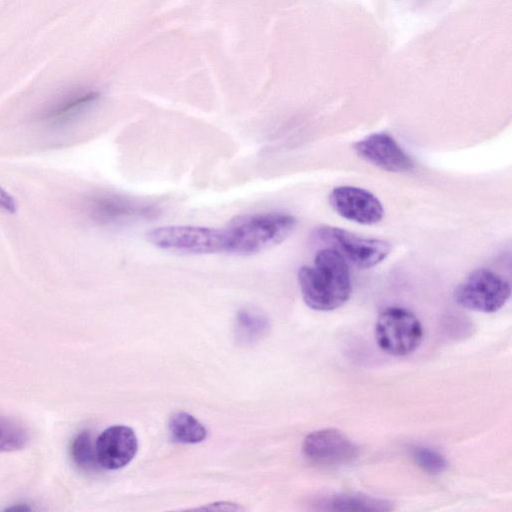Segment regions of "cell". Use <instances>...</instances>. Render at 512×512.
<instances>
[{
	"mask_svg": "<svg viewBox=\"0 0 512 512\" xmlns=\"http://www.w3.org/2000/svg\"><path fill=\"white\" fill-rule=\"evenodd\" d=\"M298 283L306 305L317 311H332L347 302L352 284L349 264L334 249L319 250L312 265L298 271Z\"/></svg>",
	"mask_w": 512,
	"mask_h": 512,
	"instance_id": "1",
	"label": "cell"
},
{
	"mask_svg": "<svg viewBox=\"0 0 512 512\" xmlns=\"http://www.w3.org/2000/svg\"><path fill=\"white\" fill-rule=\"evenodd\" d=\"M297 219L288 213L265 212L235 216L224 228L225 252L249 256L283 242L295 229Z\"/></svg>",
	"mask_w": 512,
	"mask_h": 512,
	"instance_id": "2",
	"label": "cell"
},
{
	"mask_svg": "<svg viewBox=\"0 0 512 512\" xmlns=\"http://www.w3.org/2000/svg\"><path fill=\"white\" fill-rule=\"evenodd\" d=\"M146 239L155 247L188 254L225 252L224 228L196 225H166L153 228Z\"/></svg>",
	"mask_w": 512,
	"mask_h": 512,
	"instance_id": "3",
	"label": "cell"
},
{
	"mask_svg": "<svg viewBox=\"0 0 512 512\" xmlns=\"http://www.w3.org/2000/svg\"><path fill=\"white\" fill-rule=\"evenodd\" d=\"M422 338V325L408 309L393 306L379 314L375 325V339L385 353L406 356L418 348Z\"/></svg>",
	"mask_w": 512,
	"mask_h": 512,
	"instance_id": "4",
	"label": "cell"
},
{
	"mask_svg": "<svg viewBox=\"0 0 512 512\" xmlns=\"http://www.w3.org/2000/svg\"><path fill=\"white\" fill-rule=\"evenodd\" d=\"M511 295L510 282L486 268L471 272L456 288V302L469 310L494 313L500 310Z\"/></svg>",
	"mask_w": 512,
	"mask_h": 512,
	"instance_id": "5",
	"label": "cell"
},
{
	"mask_svg": "<svg viewBox=\"0 0 512 512\" xmlns=\"http://www.w3.org/2000/svg\"><path fill=\"white\" fill-rule=\"evenodd\" d=\"M313 236L337 251L349 264L358 268H371L389 255L391 245L385 240L361 237L339 227L321 225Z\"/></svg>",
	"mask_w": 512,
	"mask_h": 512,
	"instance_id": "6",
	"label": "cell"
},
{
	"mask_svg": "<svg viewBox=\"0 0 512 512\" xmlns=\"http://www.w3.org/2000/svg\"><path fill=\"white\" fill-rule=\"evenodd\" d=\"M86 217L99 226L117 225L136 219H151L160 210L157 206L140 203L126 196L113 193H95L82 203Z\"/></svg>",
	"mask_w": 512,
	"mask_h": 512,
	"instance_id": "7",
	"label": "cell"
},
{
	"mask_svg": "<svg viewBox=\"0 0 512 512\" xmlns=\"http://www.w3.org/2000/svg\"><path fill=\"white\" fill-rule=\"evenodd\" d=\"M100 93L90 88H73L56 96L35 115V122L49 130L70 127L99 100Z\"/></svg>",
	"mask_w": 512,
	"mask_h": 512,
	"instance_id": "8",
	"label": "cell"
},
{
	"mask_svg": "<svg viewBox=\"0 0 512 512\" xmlns=\"http://www.w3.org/2000/svg\"><path fill=\"white\" fill-rule=\"evenodd\" d=\"M302 452L313 464L333 467L352 462L358 456V447L342 431L325 428L305 437Z\"/></svg>",
	"mask_w": 512,
	"mask_h": 512,
	"instance_id": "9",
	"label": "cell"
},
{
	"mask_svg": "<svg viewBox=\"0 0 512 512\" xmlns=\"http://www.w3.org/2000/svg\"><path fill=\"white\" fill-rule=\"evenodd\" d=\"M332 209L341 217L362 225H373L384 216L380 200L370 191L356 186L335 187L329 195Z\"/></svg>",
	"mask_w": 512,
	"mask_h": 512,
	"instance_id": "10",
	"label": "cell"
},
{
	"mask_svg": "<svg viewBox=\"0 0 512 512\" xmlns=\"http://www.w3.org/2000/svg\"><path fill=\"white\" fill-rule=\"evenodd\" d=\"M357 155L389 172H408L414 168L412 158L386 132L372 133L355 143Z\"/></svg>",
	"mask_w": 512,
	"mask_h": 512,
	"instance_id": "11",
	"label": "cell"
},
{
	"mask_svg": "<svg viewBox=\"0 0 512 512\" xmlns=\"http://www.w3.org/2000/svg\"><path fill=\"white\" fill-rule=\"evenodd\" d=\"M138 449L137 437L128 426L115 425L105 429L95 441L96 461L106 470L126 466Z\"/></svg>",
	"mask_w": 512,
	"mask_h": 512,
	"instance_id": "12",
	"label": "cell"
},
{
	"mask_svg": "<svg viewBox=\"0 0 512 512\" xmlns=\"http://www.w3.org/2000/svg\"><path fill=\"white\" fill-rule=\"evenodd\" d=\"M324 510L332 511H390L391 502L359 493H341L321 502Z\"/></svg>",
	"mask_w": 512,
	"mask_h": 512,
	"instance_id": "13",
	"label": "cell"
},
{
	"mask_svg": "<svg viewBox=\"0 0 512 512\" xmlns=\"http://www.w3.org/2000/svg\"><path fill=\"white\" fill-rule=\"evenodd\" d=\"M169 431L175 441L184 444L202 442L207 436L204 425L186 412L175 413L170 418Z\"/></svg>",
	"mask_w": 512,
	"mask_h": 512,
	"instance_id": "14",
	"label": "cell"
},
{
	"mask_svg": "<svg viewBox=\"0 0 512 512\" xmlns=\"http://www.w3.org/2000/svg\"><path fill=\"white\" fill-rule=\"evenodd\" d=\"M29 439V431L22 422L0 412V453L20 450Z\"/></svg>",
	"mask_w": 512,
	"mask_h": 512,
	"instance_id": "15",
	"label": "cell"
},
{
	"mask_svg": "<svg viewBox=\"0 0 512 512\" xmlns=\"http://www.w3.org/2000/svg\"><path fill=\"white\" fill-rule=\"evenodd\" d=\"M70 454L74 463L82 469H92L97 464L95 442L91 433L83 430L75 435L71 441Z\"/></svg>",
	"mask_w": 512,
	"mask_h": 512,
	"instance_id": "16",
	"label": "cell"
},
{
	"mask_svg": "<svg viewBox=\"0 0 512 512\" xmlns=\"http://www.w3.org/2000/svg\"><path fill=\"white\" fill-rule=\"evenodd\" d=\"M414 462L430 475H439L448 466L446 458L437 450L426 446H416L412 449Z\"/></svg>",
	"mask_w": 512,
	"mask_h": 512,
	"instance_id": "17",
	"label": "cell"
},
{
	"mask_svg": "<svg viewBox=\"0 0 512 512\" xmlns=\"http://www.w3.org/2000/svg\"><path fill=\"white\" fill-rule=\"evenodd\" d=\"M238 330L241 337L245 340H251L257 335H261L262 332L267 328V319L258 311L253 309H243L239 312L238 318Z\"/></svg>",
	"mask_w": 512,
	"mask_h": 512,
	"instance_id": "18",
	"label": "cell"
},
{
	"mask_svg": "<svg viewBox=\"0 0 512 512\" xmlns=\"http://www.w3.org/2000/svg\"><path fill=\"white\" fill-rule=\"evenodd\" d=\"M18 206L15 198L0 186V210L8 214H15Z\"/></svg>",
	"mask_w": 512,
	"mask_h": 512,
	"instance_id": "19",
	"label": "cell"
},
{
	"mask_svg": "<svg viewBox=\"0 0 512 512\" xmlns=\"http://www.w3.org/2000/svg\"><path fill=\"white\" fill-rule=\"evenodd\" d=\"M205 509H217V510H242L241 507L234 505L233 503H213L209 507H205Z\"/></svg>",
	"mask_w": 512,
	"mask_h": 512,
	"instance_id": "20",
	"label": "cell"
}]
</instances>
